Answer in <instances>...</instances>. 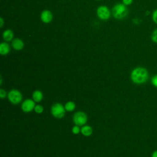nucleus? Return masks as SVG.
Segmentation results:
<instances>
[{"instance_id":"f257e3e1","label":"nucleus","mask_w":157,"mask_h":157,"mask_svg":"<svg viewBox=\"0 0 157 157\" xmlns=\"http://www.w3.org/2000/svg\"><path fill=\"white\" fill-rule=\"evenodd\" d=\"M131 81L136 85H141L146 83L149 77L148 70L144 67H135L131 72Z\"/></svg>"},{"instance_id":"f03ea898","label":"nucleus","mask_w":157,"mask_h":157,"mask_svg":"<svg viewBox=\"0 0 157 157\" xmlns=\"http://www.w3.org/2000/svg\"><path fill=\"white\" fill-rule=\"evenodd\" d=\"M128 10L124 4H117L112 9L113 16L118 20H121L126 17Z\"/></svg>"},{"instance_id":"7ed1b4c3","label":"nucleus","mask_w":157,"mask_h":157,"mask_svg":"<svg viewBox=\"0 0 157 157\" xmlns=\"http://www.w3.org/2000/svg\"><path fill=\"white\" fill-rule=\"evenodd\" d=\"M66 110L64 105L61 103H55L51 107L52 115L56 118H62L64 117Z\"/></svg>"},{"instance_id":"20e7f679","label":"nucleus","mask_w":157,"mask_h":157,"mask_svg":"<svg viewBox=\"0 0 157 157\" xmlns=\"http://www.w3.org/2000/svg\"><path fill=\"white\" fill-rule=\"evenodd\" d=\"M7 98L9 101L13 104H19L23 98L22 94L18 90H11L7 94Z\"/></svg>"},{"instance_id":"39448f33","label":"nucleus","mask_w":157,"mask_h":157,"mask_svg":"<svg viewBox=\"0 0 157 157\" xmlns=\"http://www.w3.org/2000/svg\"><path fill=\"white\" fill-rule=\"evenodd\" d=\"M88 117L86 114L83 112H77L75 113L73 117V122L75 125L83 126L87 122Z\"/></svg>"},{"instance_id":"423d86ee","label":"nucleus","mask_w":157,"mask_h":157,"mask_svg":"<svg viewBox=\"0 0 157 157\" xmlns=\"http://www.w3.org/2000/svg\"><path fill=\"white\" fill-rule=\"evenodd\" d=\"M35 106V101L33 99H26L21 104V108L24 112L28 113L34 110Z\"/></svg>"},{"instance_id":"0eeeda50","label":"nucleus","mask_w":157,"mask_h":157,"mask_svg":"<svg viewBox=\"0 0 157 157\" xmlns=\"http://www.w3.org/2000/svg\"><path fill=\"white\" fill-rule=\"evenodd\" d=\"M97 15L100 19L105 20L109 18L110 16V12L107 7L101 6L97 9Z\"/></svg>"},{"instance_id":"6e6552de","label":"nucleus","mask_w":157,"mask_h":157,"mask_svg":"<svg viewBox=\"0 0 157 157\" xmlns=\"http://www.w3.org/2000/svg\"><path fill=\"white\" fill-rule=\"evenodd\" d=\"M40 18L44 23H48L52 20L53 15L50 10H45L42 11V12L41 13Z\"/></svg>"},{"instance_id":"1a4fd4ad","label":"nucleus","mask_w":157,"mask_h":157,"mask_svg":"<svg viewBox=\"0 0 157 157\" xmlns=\"http://www.w3.org/2000/svg\"><path fill=\"white\" fill-rule=\"evenodd\" d=\"M12 47L15 50H20L23 49V48L24 47V43L20 39L16 38L12 40Z\"/></svg>"},{"instance_id":"9d476101","label":"nucleus","mask_w":157,"mask_h":157,"mask_svg":"<svg viewBox=\"0 0 157 157\" xmlns=\"http://www.w3.org/2000/svg\"><path fill=\"white\" fill-rule=\"evenodd\" d=\"M80 132L84 136H90L93 133V128L89 125H83L81 128Z\"/></svg>"},{"instance_id":"9b49d317","label":"nucleus","mask_w":157,"mask_h":157,"mask_svg":"<svg viewBox=\"0 0 157 157\" xmlns=\"http://www.w3.org/2000/svg\"><path fill=\"white\" fill-rule=\"evenodd\" d=\"M10 46L6 42H2L0 45V54L2 55H6L10 52Z\"/></svg>"},{"instance_id":"f8f14e48","label":"nucleus","mask_w":157,"mask_h":157,"mask_svg":"<svg viewBox=\"0 0 157 157\" xmlns=\"http://www.w3.org/2000/svg\"><path fill=\"white\" fill-rule=\"evenodd\" d=\"M33 99L36 102H40L43 98H44V96H43V93L40 90H35L33 93Z\"/></svg>"},{"instance_id":"ddd939ff","label":"nucleus","mask_w":157,"mask_h":157,"mask_svg":"<svg viewBox=\"0 0 157 157\" xmlns=\"http://www.w3.org/2000/svg\"><path fill=\"white\" fill-rule=\"evenodd\" d=\"M2 37L6 41H10L13 39V33L10 29H6L4 31Z\"/></svg>"},{"instance_id":"4468645a","label":"nucleus","mask_w":157,"mask_h":157,"mask_svg":"<svg viewBox=\"0 0 157 157\" xmlns=\"http://www.w3.org/2000/svg\"><path fill=\"white\" fill-rule=\"evenodd\" d=\"M64 108L66 111L72 112L75 109V104L73 101H67L64 105Z\"/></svg>"},{"instance_id":"2eb2a0df","label":"nucleus","mask_w":157,"mask_h":157,"mask_svg":"<svg viewBox=\"0 0 157 157\" xmlns=\"http://www.w3.org/2000/svg\"><path fill=\"white\" fill-rule=\"evenodd\" d=\"M151 39L153 42L157 44V28L153 31L151 34Z\"/></svg>"},{"instance_id":"dca6fc26","label":"nucleus","mask_w":157,"mask_h":157,"mask_svg":"<svg viewBox=\"0 0 157 157\" xmlns=\"http://www.w3.org/2000/svg\"><path fill=\"white\" fill-rule=\"evenodd\" d=\"M151 20L154 23L157 25V9L153 11L151 14Z\"/></svg>"},{"instance_id":"f3484780","label":"nucleus","mask_w":157,"mask_h":157,"mask_svg":"<svg viewBox=\"0 0 157 157\" xmlns=\"http://www.w3.org/2000/svg\"><path fill=\"white\" fill-rule=\"evenodd\" d=\"M34 111L37 113H42L44 112V107L41 105H36L34 107Z\"/></svg>"},{"instance_id":"a211bd4d","label":"nucleus","mask_w":157,"mask_h":157,"mask_svg":"<svg viewBox=\"0 0 157 157\" xmlns=\"http://www.w3.org/2000/svg\"><path fill=\"white\" fill-rule=\"evenodd\" d=\"M81 129L79 128V126L75 125L72 128V132L74 134H78L80 132Z\"/></svg>"},{"instance_id":"6ab92c4d","label":"nucleus","mask_w":157,"mask_h":157,"mask_svg":"<svg viewBox=\"0 0 157 157\" xmlns=\"http://www.w3.org/2000/svg\"><path fill=\"white\" fill-rule=\"evenodd\" d=\"M151 83L152 84V85L155 87L157 88V74L154 75L151 78Z\"/></svg>"},{"instance_id":"aec40b11","label":"nucleus","mask_w":157,"mask_h":157,"mask_svg":"<svg viewBox=\"0 0 157 157\" xmlns=\"http://www.w3.org/2000/svg\"><path fill=\"white\" fill-rule=\"evenodd\" d=\"M6 96H7V94H6V92L5 91V90L2 88L0 89V98L1 99H4V98H6Z\"/></svg>"},{"instance_id":"412c9836","label":"nucleus","mask_w":157,"mask_h":157,"mask_svg":"<svg viewBox=\"0 0 157 157\" xmlns=\"http://www.w3.org/2000/svg\"><path fill=\"white\" fill-rule=\"evenodd\" d=\"M133 2V0H123V4H124L125 6H129L131 5Z\"/></svg>"},{"instance_id":"4be33fe9","label":"nucleus","mask_w":157,"mask_h":157,"mask_svg":"<svg viewBox=\"0 0 157 157\" xmlns=\"http://www.w3.org/2000/svg\"><path fill=\"white\" fill-rule=\"evenodd\" d=\"M151 157H157V150H155L152 152Z\"/></svg>"},{"instance_id":"5701e85b","label":"nucleus","mask_w":157,"mask_h":157,"mask_svg":"<svg viewBox=\"0 0 157 157\" xmlns=\"http://www.w3.org/2000/svg\"><path fill=\"white\" fill-rule=\"evenodd\" d=\"M4 20H3V18H2V17H1L0 18V27H2V26H3V25H4Z\"/></svg>"}]
</instances>
